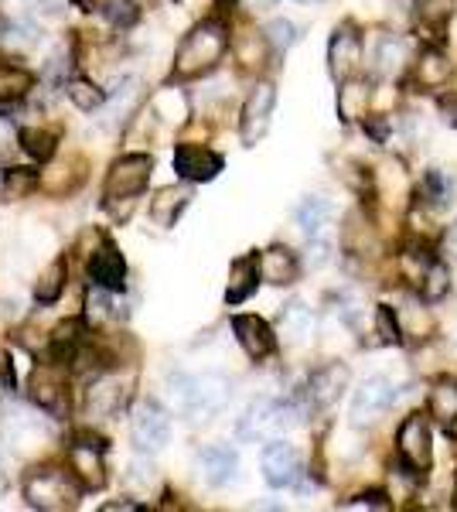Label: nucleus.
I'll list each match as a JSON object with an SVG mask.
<instances>
[{
	"mask_svg": "<svg viewBox=\"0 0 457 512\" xmlns=\"http://www.w3.org/2000/svg\"><path fill=\"white\" fill-rule=\"evenodd\" d=\"M168 393L174 400V410L191 420L215 417L229 403L232 386L226 376L205 373V376H188V373H171L168 376Z\"/></svg>",
	"mask_w": 457,
	"mask_h": 512,
	"instance_id": "nucleus-1",
	"label": "nucleus"
},
{
	"mask_svg": "<svg viewBox=\"0 0 457 512\" xmlns=\"http://www.w3.org/2000/svg\"><path fill=\"white\" fill-rule=\"evenodd\" d=\"M229 48V31L222 21H202L198 28H191L185 41L174 52V76L178 79H198L205 72H212L215 65L226 59Z\"/></svg>",
	"mask_w": 457,
	"mask_h": 512,
	"instance_id": "nucleus-2",
	"label": "nucleus"
},
{
	"mask_svg": "<svg viewBox=\"0 0 457 512\" xmlns=\"http://www.w3.org/2000/svg\"><path fill=\"white\" fill-rule=\"evenodd\" d=\"M21 492L31 509L65 512V509L79 506L82 482L72 472H62V468H35V472L21 482Z\"/></svg>",
	"mask_w": 457,
	"mask_h": 512,
	"instance_id": "nucleus-3",
	"label": "nucleus"
},
{
	"mask_svg": "<svg viewBox=\"0 0 457 512\" xmlns=\"http://www.w3.org/2000/svg\"><path fill=\"white\" fill-rule=\"evenodd\" d=\"M154 175V158L151 154H123L110 164L103 181V202H134V198L144 192L147 181Z\"/></svg>",
	"mask_w": 457,
	"mask_h": 512,
	"instance_id": "nucleus-4",
	"label": "nucleus"
},
{
	"mask_svg": "<svg viewBox=\"0 0 457 512\" xmlns=\"http://www.w3.org/2000/svg\"><path fill=\"white\" fill-rule=\"evenodd\" d=\"M396 451H400V461L410 468L413 475L430 472L434 465V437H430V424L423 414H410L396 431Z\"/></svg>",
	"mask_w": 457,
	"mask_h": 512,
	"instance_id": "nucleus-5",
	"label": "nucleus"
},
{
	"mask_svg": "<svg viewBox=\"0 0 457 512\" xmlns=\"http://www.w3.org/2000/svg\"><path fill=\"white\" fill-rule=\"evenodd\" d=\"M396 390L386 376H369L359 383V390L352 396V407H348V420L352 427H372L376 420L393 407Z\"/></svg>",
	"mask_w": 457,
	"mask_h": 512,
	"instance_id": "nucleus-6",
	"label": "nucleus"
},
{
	"mask_svg": "<svg viewBox=\"0 0 457 512\" xmlns=\"http://www.w3.org/2000/svg\"><path fill=\"white\" fill-rule=\"evenodd\" d=\"M273 110H277V86L273 82H256L253 93L243 103V117H239V137H243L246 147L263 140V134L270 130Z\"/></svg>",
	"mask_w": 457,
	"mask_h": 512,
	"instance_id": "nucleus-7",
	"label": "nucleus"
},
{
	"mask_svg": "<svg viewBox=\"0 0 457 512\" xmlns=\"http://www.w3.org/2000/svg\"><path fill=\"white\" fill-rule=\"evenodd\" d=\"M65 362H41V366H35V373H31V400H35L38 410H45V414H65L69 410V390H65Z\"/></svg>",
	"mask_w": 457,
	"mask_h": 512,
	"instance_id": "nucleus-8",
	"label": "nucleus"
},
{
	"mask_svg": "<svg viewBox=\"0 0 457 512\" xmlns=\"http://www.w3.org/2000/svg\"><path fill=\"white\" fill-rule=\"evenodd\" d=\"M130 434L140 451H161L171 437V417L157 400H140L130 414Z\"/></svg>",
	"mask_w": 457,
	"mask_h": 512,
	"instance_id": "nucleus-9",
	"label": "nucleus"
},
{
	"mask_svg": "<svg viewBox=\"0 0 457 512\" xmlns=\"http://www.w3.org/2000/svg\"><path fill=\"white\" fill-rule=\"evenodd\" d=\"M69 472L79 478L82 489H103L106 485V461H103V441L89 434H79L69 444Z\"/></svg>",
	"mask_w": 457,
	"mask_h": 512,
	"instance_id": "nucleus-10",
	"label": "nucleus"
},
{
	"mask_svg": "<svg viewBox=\"0 0 457 512\" xmlns=\"http://www.w3.org/2000/svg\"><path fill=\"white\" fill-rule=\"evenodd\" d=\"M171 164H174V171H178V178L188 181V185H202V181L219 178V171L226 168L222 154L209 151V147H198V144H178L174 147Z\"/></svg>",
	"mask_w": 457,
	"mask_h": 512,
	"instance_id": "nucleus-11",
	"label": "nucleus"
},
{
	"mask_svg": "<svg viewBox=\"0 0 457 512\" xmlns=\"http://www.w3.org/2000/svg\"><path fill=\"white\" fill-rule=\"evenodd\" d=\"M260 468H263V478H267L270 489H290L297 485L301 478V454H297L294 444L287 441H270L263 448V458H260Z\"/></svg>",
	"mask_w": 457,
	"mask_h": 512,
	"instance_id": "nucleus-12",
	"label": "nucleus"
},
{
	"mask_svg": "<svg viewBox=\"0 0 457 512\" xmlns=\"http://www.w3.org/2000/svg\"><path fill=\"white\" fill-rule=\"evenodd\" d=\"M362 65V35L352 28V24H342V28L331 35L328 41V69H331V79L335 82H345L359 72Z\"/></svg>",
	"mask_w": 457,
	"mask_h": 512,
	"instance_id": "nucleus-13",
	"label": "nucleus"
},
{
	"mask_svg": "<svg viewBox=\"0 0 457 512\" xmlns=\"http://www.w3.org/2000/svg\"><path fill=\"white\" fill-rule=\"evenodd\" d=\"M284 424H287V410L280 407V403L256 400V403H249V410L239 417L236 434H239V441H270Z\"/></svg>",
	"mask_w": 457,
	"mask_h": 512,
	"instance_id": "nucleus-14",
	"label": "nucleus"
},
{
	"mask_svg": "<svg viewBox=\"0 0 457 512\" xmlns=\"http://www.w3.org/2000/svg\"><path fill=\"white\" fill-rule=\"evenodd\" d=\"M89 280L110 294H120L127 287V260H123V253L116 250L110 239H103L93 250V256H89Z\"/></svg>",
	"mask_w": 457,
	"mask_h": 512,
	"instance_id": "nucleus-15",
	"label": "nucleus"
},
{
	"mask_svg": "<svg viewBox=\"0 0 457 512\" xmlns=\"http://www.w3.org/2000/svg\"><path fill=\"white\" fill-rule=\"evenodd\" d=\"M345 386H348V366L342 362H328L321 366L318 373L307 379V407L311 410H328L335 407L338 400L345 396Z\"/></svg>",
	"mask_w": 457,
	"mask_h": 512,
	"instance_id": "nucleus-16",
	"label": "nucleus"
},
{
	"mask_svg": "<svg viewBox=\"0 0 457 512\" xmlns=\"http://www.w3.org/2000/svg\"><path fill=\"white\" fill-rule=\"evenodd\" d=\"M232 335H236V342L243 345L249 359L256 362L267 359L277 349V335H273V328L260 315H236L232 318Z\"/></svg>",
	"mask_w": 457,
	"mask_h": 512,
	"instance_id": "nucleus-17",
	"label": "nucleus"
},
{
	"mask_svg": "<svg viewBox=\"0 0 457 512\" xmlns=\"http://www.w3.org/2000/svg\"><path fill=\"white\" fill-rule=\"evenodd\" d=\"M256 263H260V280H267L273 287L294 284L297 274H301L297 253H290L287 246H270V250L256 253Z\"/></svg>",
	"mask_w": 457,
	"mask_h": 512,
	"instance_id": "nucleus-18",
	"label": "nucleus"
},
{
	"mask_svg": "<svg viewBox=\"0 0 457 512\" xmlns=\"http://www.w3.org/2000/svg\"><path fill=\"white\" fill-rule=\"evenodd\" d=\"M202 475L205 482L215 485V489H226L229 482H236L239 475V454L229 448V444H212V448L202 451Z\"/></svg>",
	"mask_w": 457,
	"mask_h": 512,
	"instance_id": "nucleus-19",
	"label": "nucleus"
},
{
	"mask_svg": "<svg viewBox=\"0 0 457 512\" xmlns=\"http://www.w3.org/2000/svg\"><path fill=\"white\" fill-rule=\"evenodd\" d=\"M338 117L342 123H355V120H365L372 110V86L365 79H345L338 82Z\"/></svg>",
	"mask_w": 457,
	"mask_h": 512,
	"instance_id": "nucleus-20",
	"label": "nucleus"
},
{
	"mask_svg": "<svg viewBox=\"0 0 457 512\" xmlns=\"http://www.w3.org/2000/svg\"><path fill=\"white\" fill-rule=\"evenodd\" d=\"M314 325H318V318H314V311L307 308L304 301H290L287 308L280 311V335H284L290 345L311 342Z\"/></svg>",
	"mask_w": 457,
	"mask_h": 512,
	"instance_id": "nucleus-21",
	"label": "nucleus"
},
{
	"mask_svg": "<svg viewBox=\"0 0 457 512\" xmlns=\"http://www.w3.org/2000/svg\"><path fill=\"white\" fill-rule=\"evenodd\" d=\"M256 284H260V263L256 256H239L229 267V287H226V304H243L253 297Z\"/></svg>",
	"mask_w": 457,
	"mask_h": 512,
	"instance_id": "nucleus-22",
	"label": "nucleus"
},
{
	"mask_svg": "<svg viewBox=\"0 0 457 512\" xmlns=\"http://www.w3.org/2000/svg\"><path fill=\"white\" fill-rule=\"evenodd\" d=\"M406 65V41L400 35H379L376 52H372V72L379 79H393L400 76Z\"/></svg>",
	"mask_w": 457,
	"mask_h": 512,
	"instance_id": "nucleus-23",
	"label": "nucleus"
},
{
	"mask_svg": "<svg viewBox=\"0 0 457 512\" xmlns=\"http://www.w3.org/2000/svg\"><path fill=\"white\" fill-rule=\"evenodd\" d=\"M427 410L437 424L447 427V434H457V383L454 379H440L427 396Z\"/></svg>",
	"mask_w": 457,
	"mask_h": 512,
	"instance_id": "nucleus-24",
	"label": "nucleus"
},
{
	"mask_svg": "<svg viewBox=\"0 0 457 512\" xmlns=\"http://www.w3.org/2000/svg\"><path fill=\"white\" fill-rule=\"evenodd\" d=\"M417 86L423 89H444L447 82L454 79V65L447 62L444 52H437V48H427V52L417 59Z\"/></svg>",
	"mask_w": 457,
	"mask_h": 512,
	"instance_id": "nucleus-25",
	"label": "nucleus"
},
{
	"mask_svg": "<svg viewBox=\"0 0 457 512\" xmlns=\"http://www.w3.org/2000/svg\"><path fill=\"white\" fill-rule=\"evenodd\" d=\"M191 202V192L188 188H174V185H168V188H161L154 198H151V219L157 222L161 229H168V226H174V219L185 212V205Z\"/></svg>",
	"mask_w": 457,
	"mask_h": 512,
	"instance_id": "nucleus-26",
	"label": "nucleus"
},
{
	"mask_svg": "<svg viewBox=\"0 0 457 512\" xmlns=\"http://www.w3.org/2000/svg\"><path fill=\"white\" fill-rule=\"evenodd\" d=\"M82 338H86V321H82V318H69V321H62V325H55V332H52V359H58V362H65V366H69V362L76 359Z\"/></svg>",
	"mask_w": 457,
	"mask_h": 512,
	"instance_id": "nucleus-27",
	"label": "nucleus"
},
{
	"mask_svg": "<svg viewBox=\"0 0 457 512\" xmlns=\"http://www.w3.org/2000/svg\"><path fill=\"white\" fill-rule=\"evenodd\" d=\"M294 219H297V226L304 229V236H307V239H311V236H321V233H324V226L331 222V202H328V198H321V195H307L304 202L297 205Z\"/></svg>",
	"mask_w": 457,
	"mask_h": 512,
	"instance_id": "nucleus-28",
	"label": "nucleus"
},
{
	"mask_svg": "<svg viewBox=\"0 0 457 512\" xmlns=\"http://www.w3.org/2000/svg\"><path fill=\"white\" fill-rule=\"evenodd\" d=\"M120 407H123V383H120V376L99 379L93 390H89V414L110 417Z\"/></svg>",
	"mask_w": 457,
	"mask_h": 512,
	"instance_id": "nucleus-29",
	"label": "nucleus"
},
{
	"mask_svg": "<svg viewBox=\"0 0 457 512\" xmlns=\"http://www.w3.org/2000/svg\"><path fill=\"white\" fill-rule=\"evenodd\" d=\"M65 280H69V263L58 256V260L48 263V267L41 270V277L35 280V301L38 304H55L65 291Z\"/></svg>",
	"mask_w": 457,
	"mask_h": 512,
	"instance_id": "nucleus-30",
	"label": "nucleus"
},
{
	"mask_svg": "<svg viewBox=\"0 0 457 512\" xmlns=\"http://www.w3.org/2000/svg\"><path fill=\"white\" fill-rule=\"evenodd\" d=\"M151 113L157 120H164V123H185L188 120V99L181 89H157V93L151 96Z\"/></svg>",
	"mask_w": 457,
	"mask_h": 512,
	"instance_id": "nucleus-31",
	"label": "nucleus"
},
{
	"mask_svg": "<svg viewBox=\"0 0 457 512\" xmlns=\"http://www.w3.org/2000/svg\"><path fill=\"white\" fill-rule=\"evenodd\" d=\"M35 89V76L21 65L0 62V103H14V99H24Z\"/></svg>",
	"mask_w": 457,
	"mask_h": 512,
	"instance_id": "nucleus-32",
	"label": "nucleus"
},
{
	"mask_svg": "<svg viewBox=\"0 0 457 512\" xmlns=\"http://www.w3.org/2000/svg\"><path fill=\"white\" fill-rule=\"evenodd\" d=\"M18 144H21V151L35 161L55 158V151H58V137L52 134V130H41V127H21Z\"/></svg>",
	"mask_w": 457,
	"mask_h": 512,
	"instance_id": "nucleus-33",
	"label": "nucleus"
},
{
	"mask_svg": "<svg viewBox=\"0 0 457 512\" xmlns=\"http://www.w3.org/2000/svg\"><path fill=\"white\" fill-rule=\"evenodd\" d=\"M38 185H41L38 171H31V168H7L4 181H0V195H4V202H21V198H28Z\"/></svg>",
	"mask_w": 457,
	"mask_h": 512,
	"instance_id": "nucleus-34",
	"label": "nucleus"
},
{
	"mask_svg": "<svg viewBox=\"0 0 457 512\" xmlns=\"http://www.w3.org/2000/svg\"><path fill=\"white\" fill-rule=\"evenodd\" d=\"M447 294H451V270H447V263L434 260L420 280V297L427 304H437V301H444Z\"/></svg>",
	"mask_w": 457,
	"mask_h": 512,
	"instance_id": "nucleus-35",
	"label": "nucleus"
},
{
	"mask_svg": "<svg viewBox=\"0 0 457 512\" xmlns=\"http://www.w3.org/2000/svg\"><path fill=\"white\" fill-rule=\"evenodd\" d=\"M65 93H69V99L82 113H93L106 103V89H99L93 79H72L69 86H65Z\"/></svg>",
	"mask_w": 457,
	"mask_h": 512,
	"instance_id": "nucleus-36",
	"label": "nucleus"
},
{
	"mask_svg": "<svg viewBox=\"0 0 457 512\" xmlns=\"http://www.w3.org/2000/svg\"><path fill=\"white\" fill-rule=\"evenodd\" d=\"M413 7H417L420 21L427 24V28L440 31L447 21L454 18V7H457V0H413Z\"/></svg>",
	"mask_w": 457,
	"mask_h": 512,
	"instance_id": "nucleus-37",
	"label": "nucleus"
},
{
	"mask_svg": "<svg viewBox=\"0 0 457 512\" xmlns=\"http://www.w3.org/2000/svg\"><path fill=\"white\" fill-rule=\"evenodd\" d=\"M4 437L11 444H18V448H24V444H31V441H38V437H41L38 420L18 410V414H11V417L4 420Z\"/></svg>",
	"mask_w": 457,
	"mask_h": 512,
	"instance_id": "nucleus-38",
	"label": "nucleus"
},
{
	"mask_svg": "<svg viewBox=\"0 0 457 512\" xmlns=\"http://www.w3.org/2000/svg\"><path fill=\"white\" fill-rule=\"evenodd\" d=\"M372 321H376V332H379V342L382 345H400L403 338V325H400V315H396L389 304H379L372 311Z\"/></svg>",
	"mask_w": 457,
	"mask_h": 512,
	"instance_id": "nucleus-39",
	"label": "nucleus"
},
{
	"mask_svg": "<svg viewBox=\"0 0 457 512\" xmlns=\"http://www.w3.org/2000/svg\"><path fill=\"white\" fill-rule=\"evenodd\" d=\"M267 41H270V48L273 52H287L290 45H297V38H301V31H297V24L294 21H287V18H277V21H270L267 24Z\"/></svg>",
	"mask_w": 457,
	"mask_h": 512,
	"instance_id": "nucleus-40",
	"label": "nucleus"
},
{
	"mask_svg": "<svg viewBox=\"0 0 457 512\" xmlns=\"http://www.w3.org/2000/svg\"><path fill=\"white\" fill-rule=\"evenodd\" d=\"M99 11H103V18L116 24V28H130V24L137 21V0H103L99 4Z\"/></svg>",
	"mask_w": 457,
	"mask_h": 512,
	"instance_id": "nucleus-41",
	"label": "nucleus"
},
{
	"mask_svg": "<svg viewBox=\"0 0 457 512\" xmlns=\"http://www.w3.org/2000/svg\"><path fill=\"white\" fill-rule=\"evenodd\" d=\"M267 35H249L243 38L236 45V52H239V62H246V65H263V55H267Z\"/></svg>",
	"mask_w": 457,
	"mask_h": 512,
	"instance_id": "nucleus-42",
	"label": "nucleus"
},
{
	"mask_svg": "<svg viewBox=\"0 0 457 512\" xmlns=\"http://www.w3.org/2000/svg\"><path fill=\"white\" fill-rule=\"evenodd\" d=\"M400 315V325H403V335H427V328H430V318L423 315V311L417 308V304H406V308L396 311Z\"/></svg>",
	"mask_w": 457,
	"mask_h": 512,
	"instance_id": "nucleus-43",
	"label": "nucleus"
},
{
	"mask_svg": "<svg viewBox=\"0 0 457 512\" xmlns=\"http://www.w3.org/2000/svg\"><path fill=\"white\" fill-rule=\"evenodd\" d=\"M423 195H430V202H434V205H444L447 195H451L447 178L440 175V171H427V178H423Z\"/></svg>",
	"mask_w": 457,
	"mask_h": 512,
	"instance_id": "nucleus-44",
	"label": "nucleus"
},
{
	"mask_svg": "<svg viewBox=\"0 0 457 512\" xmlns=\"http://www.w3.org/2000/svg\"><path fill=\"white\" fill-rule=\"evenodd\" d=\"M342 509H379V512H386L389 495L386 492H362V495H355V499L342 502Z\"/></svg>",
	"mask_w": 457,
	"mask_h": 512,
	"instance_id": "nucleus-45",
	"label": "nucleus"
},
{
	"mask_svg": "<svg viewBox=\"0 0 457 512\" xmlns=\"http://www.w3.org/2000/svg\"><path fill=\"white\" fill-rule=\"evenodd\" d=\"M311 256H307V260H311V267H324V263H328V243H324V239H318V236H311V250H307Z\"/></svg>",
	"mask_w": 457,
	"mask_h": 512,
	"instance_id": "nucleus-46",
	"label": "nucleus"
},
{
	"mask_svg": "<svg viewBox=\"0 0 457 512\" xmlns=\"http://www.w3.org/2000/svg\"><path fill=\"white\" fill-rule=\"evenodd\" d=\"M365 130H369V137H376L379 144H386V140H389V120H386V117L365 120Z\"/></svg>",
	"mask_w": 457,
	"mask_h": 512,
	"instance_id": "nucleus-47",
	"label": "nucleus"
},
{
	"mask_svg": "<svg viewBox=\"0 0 457 512\" xmlns=\"http://www.w3.org/2000/svg\"><path fill=\"white\" fill-rule=\"evenodd\" d=\"M440 113H444V120L451 123V127H457V93L440 99Z\"/></svg>",
	"mask_w": 457,
	"mask_h": 512,
	"instance_id": "nucleus-48",
	"label": "nucleus"
},
{
	"mask_svg": "<svg viewBox=\"0 0 457 512\" xmlns=\"http://www.w3.org/2000/svg\"><path fill=\"white\" fill-rule=\"evenodd\" d=\"M444 253L451 256V260H457V219L447 226V233H444Z\"/></svg>",
	"mask_w": 457,
	"mask_h": 512,
	"instance_id": "nucleus-49",
	"label": "nucleus"
},
{
	"mask_svg": "<svg viewBox=\"0 0 457 512\" xmlns=\"http://www.w3.org/2000/svg\"><path fill=\"white\" fill-rule=\"evenodd\" d=\"M137 512V509H144V506H140V502H127V499H120V502H106V506H103V512Z\"/></svg>",
	"mask_w": 457,
	"mask_h": 512,
	"instance_id": "nucleus-50",
	"label": "nucleus"
},
{
	"mask_svg": "<svg viewBox=\"0 0 457 512\" xmlns=\"http://www.w3.org/2000/svg\"><path fill=\"white\" fill-rule=\"evenodd\" d=\"M72 4H76L79 11H96V0H72Z\"/></svg>",
	"mask_w": 457,
	"mask_h": 512,
	"instance_id": "nucleus-51",
	"label": "nucleus"
},
{
	"mask_svg": "<svg viewBox=\"0 0 457 512\" xmlns=\"http://www.w3.org/2000/svg\"><path fill=\"white\" fill-rule=\"evenodd\" d=\"M0 492H4V475H0Z\"/></svg>",
	"mask_w": 457,
	"mask_h": 512,
	"instance_id": "nucleus-52",
	"label": "nucleus"
},
{
	"mask_svg": "<svg viewBox=\"0 0 457 512\" xmlns=\"http://www.w3.org/2000/svg\"><path fill=\"white\" fill-rule=\"evenodd\" d=\"M297 4H314V0H297Z\"/></svg>",
	"mask_w": 457,
	"mask_h": 512,
	"instance_id": "nucleus-53",
	"label": "nucleus"
},
{
	"mask_svg": "<svg viewBox=\"0 0 457 512\" xmlns=\"http://www.w3.org/2000/svg\"><path fill=\"white\" fill-rule=\"evenodd\" d=\"M454 509H457V489H454Z\"/></svg>",
	"mask_w": 457,
	"mask_h": 512,
	"instance_id": "nucleus-54",
	"label": "nucleus"
}]
</instances>
